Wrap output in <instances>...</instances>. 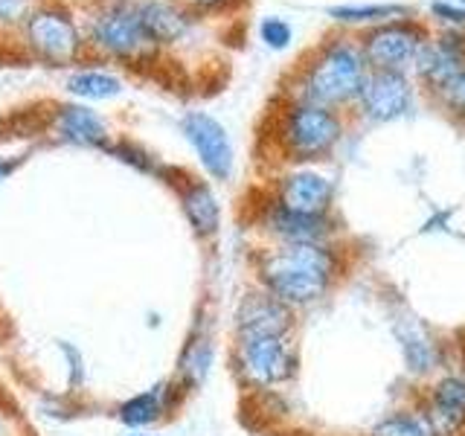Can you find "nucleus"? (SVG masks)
<instances>
[{
    "label": "nucleus",
    "mask_w": 465,
    "mask_h": 436,
    "mask_svg": "<svg viewBox=\"0 0 465 436\" xmlns=\"http://www.w3.org/2000/svg\"><path fill=\"white\" fill-rule=\"evenodd\" d=\"M253 271L259 288L297 312L329 294L341 273V259L331 242L271 244L256 253Z\"/></svg>",
    "instance_id": "nucleus-1"
},
{
    "label": "nucleus",
    "mask_w": 465,
    "mask_h": 436,
    "mask_svg": "<svg viewBox=\"0 0 465 436\" xmlns=\"http://www.w3.org/2000/svg\"><path fill=\"white\" fill-rule=\"evenodd\" d=\"M367 73L370 67L358 47V38L331 35L329 41H320L297 64L294 76H291L288 99L314 102V105L341 111L346 105H355Z\"/></svg>",
    "instance_id": "nucleus-2"
},
{
    "label": "nucleus",
    "mask_w": 465,
    "mask_h": 436,
    "mask_svg": "<svg viewBox=\"0 0 465 436\" xmlns=\"http://www.w3.org/2000/svg\"><path fill=\"white\" fill-rule=\"evenodd\" d=\"M343 140V116L334 108L314 105V102L288 99L276 114L273 143L288 164H317L326 160Z\"/></svg>",
    "instance_id": "nucleus-3"
},
{
    "label": "nucleus",
    "mask_w": 465,
    "mask_h": 436,
    "mask_svg": "<svg viewBox=\"0 0 465 436\" xmlns=\"http://www.w3.org/2000/svg\"><path fill=\"white\" fill-rule=\"evenodd\" d=\"M84 44L102 58L145 64L160 53L140 18L137 0H102L84 18Z\"/></svg>",
    "instance_id": "nucleus-4"
},
{
    "label": "nucleus",
    "mask_w": 465,
    "mask_h": 436,
    "mask_svg": "<svg viewBox=\"0 0 465 436\" xmlns=\"http://www.w3.org/2000/svg\"><path fill=\"white\" fill-rule=\"evenodd\" d=\"M24 47L47 67H67L87 53L79 15L64 0H35L21 21Z\"/></svg>",
    "instance_id": "nucleus-5"
},
{
    "label": "nucleus",
    "mask_w": 465,
    "mask_h": 436,
    "mask_svg": "<svg viewBox=\"0 0 465 436\" xmlns=\"http://www.w3.org/2000/svg\"><path fill=\"white\" fill-rule=\"evenodd\" d=\"M300 355L294 334L282 338H251L232 341V370L242 378V384L268 390L280 387L297 375Z\"/></svg>",
    "instance_id": "nucleus-6"
},
{
    "label": "nucleus",
    "mask_w": 465,
    "mask_h": 436,
    "mask_svg": "<svg viewBox=\"0 0 465 436\" xmlns=\"http://www.w3.org/2000/svg\"><path fill=\"white\" fill-rule=\"evenodd\" d=\"M430 38L428 26L413 18H392L384 24L367 26L358 38V47L367 58L370 70H399L413 67L419 47Z\"/></svg>",
    "instance_id": "nucleus-7"
},
{
    "label": "nucleus",
    "mask_w": 465,
    "mask_h": 436,
    "mask_svg": "<svg viewBox=\"0 0 465 436\" xmlns=\"http://www.w3.org/2000/svg\"><path fill=\"white\" fill-rule=\"evenodd\" d=\"M178 128L201 164L203 174L227 183L232 178V169H236V149H232L224 123H218L207 111H186L178 120Z\"/></svg>",
    "instance_id": "nucleus-8"
},
{
    "label": "nucleus",
    "mask_w": 465,
    "mask_h": 436,
    "mask_svg": "<svg viewBox=\"0 0 465 436\" xmlns=\"http://www.w3.org/2000/svg\"><path fill=\"white\" fill-rule=\"evenodd\" d=\"M416 87L407 73L399 70H370L361 84L355 108L367 123L384 125L396 123L413 111Z\"/></svg>",
    "instance_id": "nucleus-9"
},
{
    "label": "nucleus",
    "mask_w": 465,
    "mask_h": 436,
    "mask_svg": "<svg viewBox=\"0 0 465 436\" xmlns=\"http://www.w3.org/2000/svg\"><path fill=\"white\" fill-rule=\"evenodd\" d=\"M297 312L268 294L265 288L253 285L244 291L236 314H232V341H251V338H282L294 334Z\"/></svg>",
    "instance_id": "nucleus-10"
},
{
    "label": "nucleus",
    "mask_w": 465,
    "mask_h": 436,
    "mask_svg": "<svg viewBox=\"0 0 465 436\" xmlns=\"http://www.w3.org/2000/svg\"><path fill=\"white\" fill-rule=\"evenodd\" d=\"M271 201L291 213L329 215L334 203V181L314 166H294L276 178Z\"/></svg>",
    "instance_id": "nucleus-11"
},
{
    "label": "nucleus",
    "mask_w": 465,
    "mask_h": 436,
    "mask_svg": "<svg viewBox=\"0 0 465 436\" xmlns=\"http://www.w3.org/2000/svg\"><path fill=\"white\" fill-rule=\"evenodd\" d=\"M47 131L55 137V143L79 145V149H99L105 152L114 134L108 120L96 108L84 102H55L47 114Z\"/></svg>",
    "instance_id": "nucleus-12"
},
{
    "label": "nucleus",
    "mask_w": 465,
    "mask_h": 436,
    "mask_svg": "<svg viewBox=\"0 0 465 436\" xmlns=\"http://www.w3.org/2000/svg\"><path fill=\"white\" fill-rule=\"evenodd\" d=\"M213 363H215V334H213V323L207 312H201L193 323V332L186 334V343L178 355V367H174V375L169 382L178 387V392L186 399L207 384Z\"/></svg>",
    "instance_id": "nucleus-13"
},
{
    "label": "nucleus",
    "mask_w": 465,
    "mask_h": 436,
    "mask_svg": "<svg viewBox=\"0 0 465 436\" xmlns=\"http://www.w3.org/2000/svg\"><path fill=\"white\" fill-rule=\"evenodd\" d=\"M465 67V33L445 29L442 35L428 38L413 58V70L425 91L436 94Z\"/></svg>",
    "instance_id": "nucleus-14"
},
{
    "label": "nucleus",
    "mask_w": 465,
    "mask_h": 436,
    "mask_svg": "<svg viewBox=\"0 0 465 436\" xmlns=\"http://www.w3.org/2000/svg\"><path fill=\"white\" fill-rule=\"evenodd\" d=\"M140 18L157 50L178 47L195 35L201 15L186 6L183 0H137Z\"/></svg>",
    "instance_id": "nucleus-15"
},
{
    "label": "nucleus",
    "mask_w": 465,
    "mask_h": 436,
    "mask_svg": "<svg viewBox=\"0 0 465 436\" xmlns=\"http://www.w3.org/2000/svg\"><path fill=\"white\" fill-rule=\"evenodd\" d=\"M172 189L178 195L183 222L193 230V236L201 242H213L222 233V203H218V195L210 181L181 172V178L172 183Z\"/></svg>",
    "instance_id": "nucleus-16"
},
{
    "label": "nucleus",
    "mask_w": 465,
    "mask_h": 436,
    "mask_svg": "<svg viewBox=\"0 0 465 436\" xmlns=\"http://www.w3.org/2000/svg\"><path fill=\"white\" fill-rule=\"evenodd\" d=\"M259 227L273 239V244H300V242H331L334 218L329 215H302L291 213L271 198L259 210Z\"/></svg>",
    "instance_id": "nucleus-17"
},
{
    "label": "nucleus",
    "mask_w": 465,
    "mask_h": 436,
    "mask_svg": "<svg viewBox=\"0 0 465 436\" xmlns=\"http://www.w3.org/2000/svg\"><path fill=\"white\" fill-rule=\"evenodd\" d=\"M181 401L183 396L172 382H157L152 387L134 392V396L123 399L114 407V419L128 431H145L169 419L181 407Z\"/></svg>",
    "instance_id": "nucleus-18"
},
{
    "label": "nucleus",
    "mask_w": 465,
    "mask_h": 436,
    "mask_svg": "<svg viewBox=\"0 0 465 436\" xmlns=\"http://www.w3.org/2000/svg\"><path fill=\"white\" fill-rule=\"evenodd\" d=\"M428 425H430L433 436L457 433L465 425V382L462 378L450 375L433 387Z\"/></svg>",
    "instance_id": "nucleus-19"
},
{
    "label": "nucleus",
    "mask_w": 465,
    "mask_h": 436,
    "mask_svg": "<svg viewBox=\"0 0 465 436\" xmlns=\"http://www.w3.org/2000/svg\"><path fill=\"white\" fill-rule=\"evenodd\" d=\"M64 91L76 102L91 105V102H111L116 96H123L125 82L105 67H76L64 79Z\"/></svg>",
    "instance_id": "nucleus-20"
},
{
    "label": "nucleus",
    "mask_w": 465,
    "mask_h": 436,
    "mask_svg": "<svg viewBox=\"0 0 465 436\" xmlns=\"http://www.w3.org/2000/svg\"><path fill=\"white\" fill-rule=\"evenodd\" d=\"M407 15V6H396V4H349V6H331L329 18H334L338 24H349V26H375L392 18H401Z\"/></svg>",
    "instance_id": "nucleus-21"
},
{
    "label": "nucleus",
    "mask_w": 465,
    "mask_h": 436,
    "mask_svg": "<svg viewBox=\"0 0 465 436\" xmlns=\"http://www.w3.org/2000/svg\"><path fill=\"white\" fill-rule=\"evenodd\" d=\"M372 436H433V431L428 425V419L396 413V416H387L378 421L372 428Z\"/></svg>",
    "instance_id": "nucleus-22"
},
{
    "label": "nucleus",
    "mask_w": 465,
    "mask_h": 436,
    "mask_svg": "<svg viewBox=\"0 0 465 436\" xmlns=\"http://www.w3.org/2000/svg\"><path fill=\"white\" fill-rule=\"evenodd\" d=\"M436 99H440V105L450 116H457V120L465 123V67L457 73L454 79L445 82L440 91H436Z\"/></svg>",
    "instance_id": "nucleus-23"
},
{
    "label": "nucleus",
    "mask_w": 465,
    "mask_h": 436,
    "mask_svg": "<svg viewBox=\"0 0 465 436\" xmlns=\"http://www.w3.org/2000/svg\"><path fill=\"white\" fill-rule=\"evenodd\" d=\"M259 38L265 41V47L271 50H285L294 41V29L285 18H265L259 24Z\"/></svg>",
    "instance_id": "nucleus-24"
},
{
    "label": "nucleus",
    "mask_w": 465,
    "mask_h": 436,
    "mask_svg": "<svg viewBox=\"0 0 465 436\" xmlns=\"http://www.w3.org/2000/svg\"><path fill=\"white\" fill-rule=\"evenodd\" d=\"M58 352H62V361L67 363V387L70 392H76L84 384V355L70 341H58Z\"/></svg>",
    "instance_id": "nucleus-25"
},
{
    "label": "nucleus",
    "mask_w": 465,
    "mask_h": 436,
    "mask_svg": "<svg viewBox=\"0 0 465 436\" xmlns=\"http://www.w3.org/2000/svg\"><path fill=\"white\" fill-rule=\"evenodd\" d=\"M430 15H433V18H440L442 24H448V29L465 33V6L445 4V0H433V4H430Z\"/></svg>",
    "instance_id": "nucleus-26"
},
{
    "label": "nucleus",
    "mask_w": 465,
    "mask_h": 436,
    "mask_svg": "<svg viewBox=\"0 0 465 436\" xmlns=\"http://www.w3.org/2000/svg\"><path fill=\"white\" fill-rule=\"evenodd\" d=\"M33 4L35 0H0V26H21Z\"/></svg>",
    "instance_id": "nucleus-27"
},
{
    "label": "nucleus",
    "mask_w": 465,
    "mask_h": 436,
    "mask_svg": "<svg viewBox=\"0 0 465 436\" xmlns=\"http://www.w3.org/2000/svg\"><path fill=\"white\" fill-rule=\"evenodd\" d=\"M0 436H18V413L0 399Z\"/></svg>",
    "instance_id": "nucleus-28"
},
{
    "label": "nucleus",
    "mask_w": 465,
    "mask_h": 436,
    "mask_svg": "<svg viewBox=\"0 0 465 436\" xmlns=\"http://www.w3.org/2000/svg\"><path fill=\"white\" fill-rule=\"evenodd\" d=\"M24 154H18V157H12V154H0V183H4L9 174H15L21 169V164H24Z\"/></svg>",
    "instance_id": "nucleus-29"
},
{
    "label": "nucleus",
    "mask_w": 465,
    "mask_h": 436,
    "mask_svg": "<svg viewBox=\"0 0 465 436\" xmlns=\"http://www.w3.org/2000/svg\"><path fill=\"white\" fill-rule=\"evenodd\" d=\"M183 4H186V6H193V9L201 15V12H207V9H222V6L227 4V0H183Z\"/></svg>",
    "instance_id": "nucleus-30"
},
{
    "label": "nucleus",
    "mask_w": 465,
    "mask_h": 436,
    "mask_svg": "<svg viewBox=\"0 0 465 436\" xmlns=\"http://www.w3.org/2000/svg\"><path fill=\"white\" fill-rule=\"evenodd\" d=\"M128 436H160V433H149V431H128Z\"/></svg>",
    "instance_id": "nucleus-31"
},
{
    "label": "nucleus",
    "mask_w": 465,
    "mask_h": 436,
    "mask_svg": "<svg viewBox=\"0 0 465 436\" xmlns=\"http://www.w3.org/2000/svg\"><path fill=\"white\" fill-rule=\"evenodd\" d=\"M460 6H465V0H460Z\"/></svg>",
    "instance_id": "nucleus-32"
}]
</instances>
